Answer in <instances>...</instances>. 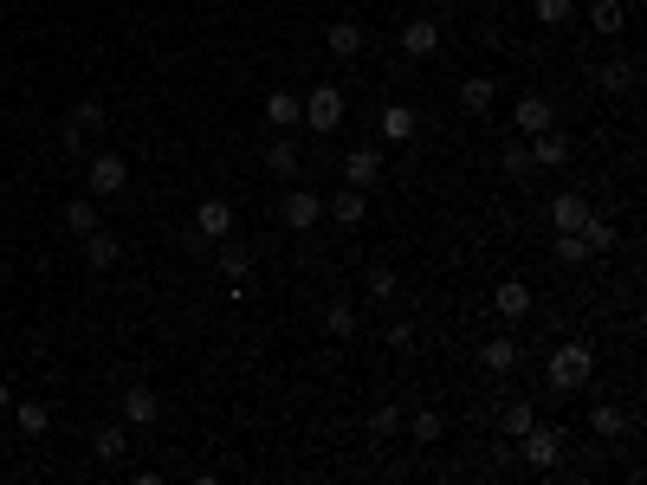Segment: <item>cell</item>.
<instances>
[{"instance_id":"6da1fadb","label":"cell","mask_w":647,"mask_h":485,"mask_svg":"<svg viewBox=\"0 0 647 485\" xmlns=\"http://www.w3.org/2000/svg\"><path fill=\"white\" fill-rule=\"evenodd\" d=\"M544 376H550V388L570 395V388H583L589 376H596V350H589V343H557L550 363H544Z\"/></svg>"},{"instance_id":"7a4b0ae2","label":"cell","mask_w":647,"mask_h":485,"mask_svg":"<svg viewBox=\"0 0 647 485\" xmlns=\"http://www.w3.org/2000/svg\"><path fill=\"white\" fill-rule=\"evenodd\" d=\"M518 453H525V466H538V473H557L563 434H557V427H538V421H531L525 434H518Z\"/></svg>"},{"instance_id":"3957f363","label":"cell","mask_w":647,"mask_h":485,"mask_svg":"<svg viewBox=\"0 0 647 485\" xmlns=\"http://www.w3.org/2000/svg\"><path fill=\"white\" fill-rule=\"evenodd\" d=\"M298 104H305V130H318V136H330V130L343 123V91H337V85H318V91H305Z\"/></svg>"},{"instance_id":"277c9868","label":"cell","mask_w":647,"mask_h":485,"mask_svg":"<svg viewBox=\"0 0 647 485\" xmlns=\"http://www.w3.org/2000/svg\"><path fill=\"white\" fill-rule=\"evenodd\" d=\"M376 182H382V149L376 143H356L350 156H343V188H363L369 194Z\"/></svg>"},{"instance_id":"5b68a950","label":"cell","mask_w":647,"mask_h":485,"mask_svg":"<svg viewBox=\"0 0 647 485\" xmlns=\"http://www.w3.org/2000/svg\"><path fill=\"white\" fill-rule=\"evenodd\" d=\"M550 123H557V110H550L544 91H525V97L512 104V130H518V136H538V130H550Z\"/></svg>"},{"instance_id":"8992f818","label":"cell","mask_w":647,"mask_h":485,"mask_svg":"<svg viewBox=\"0 0 647 485\" xmlns=\"http://www.w3.org/2000/svg\"><path fill=\"white\" fill-rule=\"evenodd\" d=\"M492 311H499L505 324H525L531 317V285L525 279H499L492 285Z\"/></svg>"},{"instance_id":"52a82bcc","label":"cell","mask_w":647,"mask_h":485,"mask_svg":"<svg viewBox=\"0 0 647 485\" xmlns=\"http://www.w3.org/2000/svg\"><path fill=\"white\" fill-rule=\"evenodd\" d=\"M98 130H104V104L98 97H91V104H72V117H65V149H85Z\"/></svg>"},{"instance_id":"ba28073f","label":"cell","mask_w":647,"mask_h":485,"mask_svg":"<svg viewBox=\"0 0 647 485\" xmlns=\"http://www.w3.org/2000/svg\"><path fill=\"white\" fill-rule=\"evenodd\" d=\"M376 130H382V143H415V130H421V117H415V104H382V117H376Z\"/></svg>"},{"instance_id":"9c48e42d","label":"cell","mask_w":647,"mask_h":485,"mask_svg":"<svg viewBox=\"0 0 647 485\" xmlns=\"http://www.w3.org/2000/svg\"><path fill=\"white\" fill-rule=\"evenodd\" d=\"M123 421H130V427H156L162 421V401H156V388H149V382L123 388Z\"/></svg>"},{"instance_id":"30bf717a","label":"cell","mask_w":647,"mask_h":485,"mask_svg":"<svg viewBox=\"0 0 647 485\" xmlns=\"http://www.w3.org/2000/svg\"><path fill=\"white\" fill-rule=\"evenodd\" d=\"M195 233H201V240H227V233H233V207L220 201V194H208V201L195 207Z\"/></svg>"},{"instance_id":"8fae6325","label":"cell","mask_w":647,"mask_h":485,"mask_svg":"<svg viewBox=\"0 0 647 485\" xmlns=\"http://www.w3.org/2000/svg\"><path fill=\"white\" fill-rule=\"evenodd\" d=\"M279 214H285V227H298V233H305V227H318V220H324V201H318L311 188H292Z\"/></svg>"},{"instance_id":"7c38bea8","label":"cell","mask_w":647,"mask_h":485,"mask_svg":"<svg viewBox=\"0 0 647 485\" xmlns=\"http://www.w3.org/2000/svg\"><path fill=\"white\" fill-rule=\"evenodd\" d=\"M91 194H123L130 188V169H123V156H91Z\"/></svg>"},{"instance_id":"4fadbf2b","label":"cell","mask_w":647,"mask_h":485,"mask_svg":"<svg viewBox=\"0 0 647 485\" xmlns=\"http://www.w3.org/2000/svg\"><path fill=\"white\" fill-rule=\"evenodd\" d=\"M531 162H538V169H563V162H570V136H563L557 123L538 130V136H531Z\"/></svg>"},{"instance_id":"5bb4252c","label":"cell","mask_w":647,"mask_h":485,"mask_svg":"<svg viewBox=\"0 0 647 485\" xmlns=\"http://www.w3.org/2000/svg\"><path fill=\"white\" fill-rule=\"evenodd\" d=\"M324 214L337 220V227H363V214H369V201H363V188H337L324 201Z\"/></svg>"},{"instance_id":"9a60e30c","label":"cell","mask_w":647,"mask_h":485,"mask_svg":"<svg viewBox=\"0 0 647 485\" xmlns=\"http://www.w3.org/2000/svg\"><path fill=\"white\" fill-rule=\"evenodd\" d=\"M402 52H408V59H434V52H440V26L434 20H408L402 26Z\"/></svg>"},{"instance_id":"2e32d148","label":"cell","mask_w":647,"mask_h":485,"mask_svg":"<svg viewBox=\"0 0 647 485\" xmlns=\"http://www.w3.org/2000/svg\"><path fill=\"white\" fill-rule=\"evenodd\" d=\"M589 214H596V207H589L583 194H557V201H550V227H557V233H576Z\"/></svg>"},{"instance_id":"e0dca14e","label":"cell","mask_w":647,"mask_h":485,"mask_svg":"<svg viewBox=\"0 0 647 485\" xmlns=\"http://www.w3.org/2000/svg\"><path fill=\"white\" fill-rule=\"evenodd\" d=\"M266 123H279V130H298V123H305V104H298V91H272V97H266Z\"/></svg>"},{"instance_id":"ac0fdd59","label":"cell","mask_w":647,"mask_h":485,"mask_svg":"<svg viewBox=\"0 0 647 485\" xmlns=\"http://www.w3.org/2000/svg\"><path fill=\"white\" fill-rule=\"evenodd\" d=\"M85 259H91V272H110V266H117V259H123V246H117V233H85Z\"/></svg>"},{"instance_id":"d6986e66","label":"cell","mask_w":647,"mask_h":485,"mask_svg":"<svg viewBox=\"0 0 647 485\" xmlns=\"http://www.w3.org/2000/svg\"><path fill=\"white\" fill-rule=\"evenodd\" d=\"M324 46L337 52V59H356V52H363V26H356V20H330Z\"/></svg>"},{"instance_id":"ffe728a7","label":"cell","mask_w":647,"mask_h":485,"mask_svg":"<svg viewBox=\"0 0 647 485\" xmlns=\"http://www.w3.org/2000/svg\"><path fill=\"white\" fill-rule=\"evenodd\" d=\"M576 233H583V246H589V253H615V246H622V227H609L602 214H589Z\"/></svg>"},{"instance_id":"44dd1931","label":"cell","mask_w":647,"mask_h":485,"mask_svg":"<svg viewBox=\"0 0 647 485\" xmlns=\"http://www.w3.org/2000/svg\"><path fill=\"white\" fill-rule=\"evenodd\" d=\"M492 97H499V85H492V78H466V85H460V110H466V117H486Z\"/></svg>"},{"instance_id":"7402d4cb","label":"cell","mask_w":647,"mask_h":485,"mask_svg":"<svg viewBox=\"0 0 647 485\" xmlns=\"http://www.w3.org/2000/svg\"><path fill=\"white\" fill-rule=\"evenodd\" d=\"M479 363H486L492 376H512V369H518V343L512 337H492L486 350H479Z\"/></svg>"},{"instance_id":"603a6c76","label":"cell","mask_w":647,"mask_h":485,"mask_svg":"<svg viewBox=\"0 0 647 485\" xmlns=\"http://www.w3.org/2000/svg\"><path fill=\"white\" fill-rule=\"evenodd\" d=\"M635 72H641L635 59H609V65H596V91H628V85H635Z\"/></svg>"},{"instance_id":"cb8c5ba5","label":"cell","mask_w":647,"mask_h":485,"mask_svg":"<svg viewBox=\"0 0 647 485\" xmlns=\"http://www.w3.org/2000/svg\"><path fill=\"white\" fill-rule=\"evenodd\" d=\"M589 26H596L602 39H615L628 26V13H622V0H596V7H589Z\"/></svg>"},{"instance_id":"d4e9b609","label":"cell","mask_w":647,"mask_h":485,"mask_svg":"<svg viewBox=\"0 0 647 485\" xmlns=\"http://www.w3.org/2000/svg\"><path fill=\"white\" fill-rule=\"evenodd\" d=\"M123 447H130V427H98V434H91V453H98V460H123Z\"/></svg>"},{"instance_id":"484cf974","label":"cell","mask_w":647,"mask_h":485,"mask_svg":"<svg viewBox=\"0 0 647 485\" xmlns=\"http://www.w3.org/2000/svg\"><path fill=\"white\" fill-rule=\"evenodd\" d=\"M266 169L285 175V182H298V143H292V136H279V143L266 149Z\"/></svg>"},{"instance_id":"4316f807","label":"cell","mask_w":647,"mask_h":485,"mask_svg":"<svg viewBox=\"0 0 647 485\" xmlns=\"http://www.w3.org/2000/svg\"><path fill=\"white\" fill-rule=\"evenodd\" d=\"M324 337H337V343H350L356 337V311H350V304H324Z\"/></svg>"},{"instance_id":"83f0119b","label":"cell","mask_w":647,"mask_h":485,"mask_svg":"<svg viewBox=\"0 0 647 485\" xmlns=\"http://www.w3.org/2000/svg\"><path fill=\"white\" fill-rule=\"evenodd\" d=\"M65 227H72L78 240H85V233H98V227H104V220H98V207H91L85 194H78V201H65Z\"/></svg>"},{"instance_id":"f1b7e54d","label":"cell","mask_w":647,"mask_h":485,"mask_svg":"<svg viewBox=\"0 0 647 485\" xmlns=\"http://www.w3.org/2000/svg\"><path fill=\"white\" fill-rule=\"evenodd\" d=\"M531 421H538V414H531V401H505V408H499V434L505 440H518Z\"/></svg>"},{"instance_id":"f546056e","label":"cell","mask_w":647,"mask_h":485,"mask_svg":"<svg viewBox=\"0 0 647 485\" xmlns=\"http://www.w3.org/2000/svg\"><path fill=\"white\" fill-rule=\"evenodd\" d=\"M13 421H20V434H46V427H52V414L46 408H39V401H13Z\"/></svg>"},{"instance_id":"4dcf8cb0","label":"cell","mask_w":647,"mask_h":485,"mask_svg":"<svg viewBox=\"0 0 647 485\" xmlns=\"http://www.w3.org/2000/svg\"><path fill=\"white\" fill-rule=\"evenodd\" d=\"M531 13H538L550 33H557V26H570V20H576V0H531Z\"/></svg>"},{"instance_id":"1f68e13d","label":"cell","mask_w":647,"mask_h":485,"mask_svg":"<svg viewBox=\"0 0 647 485\" xmlns=\"http://www.w3.org/2000/svg\"><path fill=\"white\" fill-rule=\"evenodd\" d=\"M408 440H421V447H434V440H440V414H434V408L408 414Z\"/></svg>"},{"instance_id":"d6a6232c","label":"cell","mask_w":647,"mask_h":485,"mask_svg":"<svg viewBox=\"0 0 647 485\" xmlns=\"http://www.w3.org/2000/svg\"><path fill=\"white\" fill-rule=\"evenodd\" d=\"M550 253H557V266H583L589 246H583V233H557V246H550Z\"/></svg>"},{"instance_id":"836d02e7","label":"cell","mask_w":647,"mask_h":485,"mask_svg":"<svg viewBox=\"0 0 647 485\" xmlns=\"http://www.w3.org/2000/svg\"><path fill=\"white\" fill-rule=\"evenodd\" d=\"M220 272H227V279H253V259H246V246H220Z\"/></svg>"},{"instance_id":"e575fe53","label":"cell","mask_w":647,"mask_h":485,"mask_svg":"<svg viewBox=\"0 0 647 485\" xmlns=\"http://www.w3.org/2000/svg\"><path fill=\"white\" fill-rule=\"evenodd\" d=\"M369 434H376V440H395V434H402V408H376V414H369Z\"/></svg>"},{"instance_id":"d590c367","label":"cell","mask_w":647,"mask_h":485,"mask_svg":"<svg viewBox=\"0 0 647 485\" xmlns=\"http://www.w3.org/2000/svg\"><path fill=\"white\" fill-rule=\"evenodd\" d=\"M531 169H538V162H531V149H525V143H512V149H505V175H512V182H525Z\"/></svg>"},{"instance_id":"8d00e7d4","label":"cell","mask_w":647,"mask_h":485,"mask_svg":"<svg viewBox=\"0 0 647 485\" xmlns=\"http://www.w3.org/2000/svg\"><path fill=\"white\" fill-rule=\"evenodd\" d=\"M589 427H596L602 440H615V434H622L628 421H622V414H615V408H596V414H589Z\"/></svg>"},{"instance_id":"74e56055","label":"cell","mask_w":647,"mask_h":485,"mask_svg":"<svg viewBox=\"0 0 647 485\" xmlns=\"http://www.w3.org/2000/svg\"><path fill=\"white\" fill-rule=\"evenodd\" d=\"M369 298H376V304H389V298H395V272H382V266L369 272Z\"/></svg>"},{"instance_id":"f35d334b","label":"cell","mask_w":647,"mask_h":485,"mask_svg":"<svg viewBox=\"0 0 647 485\" xmlns=\"http://www.w3.org/2000/svg\"><path fill=\"white\" fill-rule=\"evenodd\" d=\"M389 350L408 356V350H415V330H408V324H389Z\"/></svg>"},{"instance_id":"ab89813d","label":"cell","mask_w":647,"mask_h":485,"mask_svg":"<svg viewBox=\"0 0 647 485\" xmlns=\"http://www.w3.org/2000/svg\"><path fill=\"white\" fill-rule=\"evenodd\" d=\"M7 401H13V388H7V382H0V408H7Z\"/></svg>"}]
</instances>
